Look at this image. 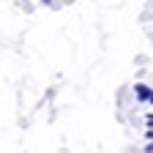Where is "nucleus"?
Here are the masks:
<instances>
[{
  "label": "nucleus",
  "mask_w": 153,
  "mask_h": 153,
  "mask_svg": "<svg viewBox=\"0 0 153 153\" xmlns=\"http://www.w3.org/2000/svg\"><path fill=\"white\" fill-rule=\"evenodd\" d=\"M145 153H153V142H148V148H145Z\"/></svg>",
  "instance_id": "nucleus-4"
},
{
  "label": "nucleus",
  "mask_w": 153,
  "mask_h": 153,
  "mask_svg": "<svg viewBox=\"0 0 153 153\" xmlns=\"http://www.w3.org/2000/svg\"><path fill=\"white\" fill-rule=\"evenodd\" d=\"M145 140H148V142H153V128H148V134H145Z\"/></svg>",
  "instance_id": "nucleus-2"
},
{
  "label": "nucleus",
  "mask_w": 153,
  "mask_h": 153,
  "mask_svg": "<svg viewBox=\"0 0 153 153\" xmlns=\"http://www.w3.org/2000/svg\"><path fill=\"white\" fill-rule=\"evenodd\" d=\"M145 123H148V128H153V115H148V118H145Z\"/></svg>",
  "instance_id": "nucleus-3"
},
{
  "label": "nucleus",
  "mask_w": 153,
  "mask_h": 153,
  "mask_svg": "<svg viewBox=\"0 0 153 153\" xmlns=\"http://www.w3.org/2000/svg\"><path fill=\"white\" fill-rule=\"evenodd\" d=\"M134 96H137V101H150V96H153V88H148V85L137 82V85H134Z\"/></svg>",
  "instance_id": "nucleus-1"
}]
</instances>
